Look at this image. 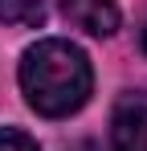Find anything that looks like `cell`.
<instances>
[{
    "label": "cell",
    "mask_w": 147,
    "mask_h": 151,
    "mask_svg": "<svg viewBox=\"0 0 147 151\" xmlns=\"http://www.w3.org/2000/svg\"><path fill=\"white\" fill-rule=\"evenodd\" d=\"M0 151H41L24 131H12V127H0Z\"/></svg>",
    "instance_id": "cell-5"
},
{
    "label": "cell",
    "mask_w": 147,
    "mask_h": 151,
    "mask_svg": "<svg viewBox=\"0 0 147 151\" xmlns=\"http://www.w3.org/2000/svg\"><path fill=\"white\" fill-rule=\"evenodd\" d=\"M45 0H0V21L4 25H41Z\"/></svg>",
    "instance_id": "cell-4"
},
{
    "label": "cell",
    "mask_w": 147,
    "mask_h": 151,
    "mask_svg": "<svg viewBox=\"0 0 147 151\" xmlns=\"http://www.w3.org/2000/svg\"><path fill=\"white\" fill-rule=\"evenodd\" d=\"M110 143L115 151H147V90H131L115 102Z\"/></svg>",
    "instance_id": "cell-2"
},
{
    "label": "cell",
    "mask_w": 147,
    "mask_h": 151,
    "mask_svg": "<svg viewBox=\"0 0 147 151\" xmlns=\"http://www.w3.org/2000/svg\"><path fill=\"white\" fill-rule=\"evenodd\" d=\"M143 49H147V25H143Z\"/></svg>",
    "instance_id": "cell-7"
},
{
    "label": "cell",
    "mask_w": 147,
    "mask_h": 151,
    "mask_svg": "<svg viewBox=\"0 0 147 151\" xmlns=\"http://www.w3.org/2000/svg\"><path fill=\"white\" fill-rule=\"evenodd\" d=\"M61 12L90 37H110L119 29V8L115 0H61Z\"/></svg>",
    "instance_id": "cell-3"
},
{
    "label": "cell",
    "mask_w": 147,
    "mask_h": 151,
    "mask_svg": "<svg viewBox=\"0 0 147 151\" xmlns=\"http://www.w3.org/2000/svg\"><path fill=\"white\" fill-rule=\"evenodd\" d=\"M70 151H102L98 143H78V147H70Z\"/></svg>",
    "instance_id": "cell-6"
},
{
    "label": "cell",
    "mask_w": 147,
    "mask_h": 151,
    "mask_svg": "<svg viewBox=\"0 0 147 151\" xmlns=\"http://www.w3.org/2000/svg\"><path fill=\"white\" fill-rule=\"evenodd\" d=\"M94 86L90 57L78 49L74 41L45 37L21 57V90L24 102L45 114V119H66L74 110H82Z\"/></svg>",
    "instance_id": "cell-1"
}]
</instances>
